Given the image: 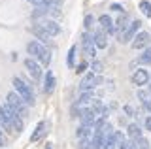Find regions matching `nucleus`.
I'll use <instances>...</instances> for the list:
<instances>
[{"mask_svg":"<svg viewBox=\"0 0 151 149\" xmlns=\"http://www.w3.org/2000/svg\"><path fill=\"white\" fill-rule=\"evenodd\" d=\"M127 23H129V17H127V15H121V17H119V21H117V27H115V29H113V30H115L117 34L121 36L123 32L127 30V27H129V25H127Z\"/></svg>","mask_w":151,"mask_h":149,"instance_id":"17","label":"nucleus"},{"mask_svg":"<svg viewBox=\"0 0 151 149\" xmlns=\"http://www.w3.org/2000/svg\"><path fill=\"white\" fill-rule=\"evenodd\" d=\"M96 130H94L93 134V140H91V147L89 149H102L104 145V127H94Z\"/></svg>","mask_w":151,"mask_h":149,"instance_id":"8","label":"nucleus"},{"mask_svg":"<svg viewBox=\"0 0 151 149\" xmlns=\"http://www.w3.org/2000/svg\"><path fill=\"white\" fill-rule=\"evenodd\" d=\"M45 149H53V145H51V143H47V145H45Z\"/></svg>","mask_w":151,"mask_h":149,"instance_id":"31","label":"nucleus"},{"mask_svg":"<svg viewBox=\"0 0 151 149\" xmlns=\"http://www.w3.org/2000/svg\"><path fill=\"white\" fill-rule=\"evenodd\" d=\"M140 10H142V13H144L145 17H151V4L149 2H140Z\"/></svg>","mask_w":151,"mask_h":149,"instance_id":"21","label":"nucleus"},{"mask_svg":"<svg viewBox=\"0 0 151 149\" xmlns=\"http://www.w3.org/2000/svg\"><path fill=\"white\" fill-rule=\"evenodd\" d=\"M100 83V77L96 76V74H93V72H89L87 76L81 80V83H79V89H81L83 92H87V91H91L94 85H98Z\"/></svg>","mask_w":151,"mask_h":149,"instance_id":"5","label":"nucleus"},{"mask_svg":"<svg viewBox=\"0 0 151 149\" xmlns=\"http://www.w3.org/2000/svg\"><path fill=\"white\" fill-rule=\"evenodd\" d=\"M129 138L132 140V142H136L138 138H142V130H140V127L138 125H129Z\"/></svg>","mask_w":151,"mask_h":149,"instance_id":"18","label":"nucleus"},{"mask_svg":"<svg viewBox=\"0 0 151 149\" xmlns=\"http://www.w3.org/2000/svg\"><path fill=\"white\" fill-rule=\"evenodd\" d=\"M91 25H93V15H87V17H85V27L89 29Z\"/></svg>","mask_w":151,"mask_h":149,"instance_id":"26","label":"nucleus"},{"mask_svg":"<svg viewBox=\"0 0 151 149\" xmlns=\"http://www.w3.org/2000/svg\"><path fill=\"white\" fill-rule=\"evenodd\" d=\"M45 132H47V130H45V123H40V125H38V127H36L34 134H32V136H30V142H38V140H40L42 136H44Z\"/></svg>","mask_w":151,"mask_h":149,"instance_id":"19","label":"nucleus"},{"mask_svg":"<svg viewBox=\"0 0 151 149\" xmlns=\"http://www.w3.org/2000/svg\"><path fill=\"white\" fill-rule=\"evenodd\" d=\"M27 49H28V53H30V59L34 57L36 60H40L42 64H45V66L51 62V55H49V51L45 49V45L38 44V42H30V44L27 45Z\"/></svg>","mask_w":151,"mask_h":149,"instance_id":"1","label":"nucleus"},{"mask_svg":"<svg viewBox=\"0 0 151 149\" xmlns=\"http://www.w3.org/2000/svg\"><path fill=\"white\" fill-rule=\"evenodd\" d=\"M140 98H142V102H144V108L151 113V100H147V95H145V92H140Z\"/></svg>","mask_w":151,"mask_h":149,"instance_id":"24","label":"nucleus"},{"mask_svg":"<svg viewBox=\"0 0 151 149\" xmlns=\"http://www.w3.org/2000/svg\"><path fill=\"white\" fill-rule=\"evenodd\" d=\"M74 59H76V45H72L68 51V66L74 68Z\"/></svg>","mask_w":151,"mask_h":149,"instance_id":"23","label":"nucleus"},{"mask_svg":"<svg viewBox=\"0 0 151 149\" xmlns=\"http://www.w3.org/2000/svg\"><path fill=\"white\" fill-rule=\"evenodd\" d=\"M40 29L44 30L47 36H57L60 32V27L57 25L55 21H51V19H42L40 21Z\"/></svg>","mask_w":151,"mask_h":149,"instance_id":"6","label":"nucleus"},{"mask_svg":"<svg viewBox=\"0 0 151 149\" xmlns=\"http://www.w3.org/2000/svg\"><path fill=\"white\" fill-rule=\"evenodd\" d=\"M145 128L151 132V115H149V117H145Z\"/></svg>","mask_w":151,"mask_h":149,"instance_id":"27","label":"nucleus"},{"mask_svg":"<svg viewBox=\"0 0 151 149\" xmlns=\"http://www.w3.org/2000/svg\"><path fill=\"white\" fill-rule=\"evenodd\" d=\"M85 68H87V64H85V62H81V64H79V66H78V70H76V72H78V74H81Z\"/></svg>","mask_w":151,"mask_h":149,"instance_id":"29","label":"nucleus"},{"mask_svg":"<svg viewBox=\"0 0 151 149\" xmlns=\"http://www.w3.org/2000/svg\"><path fill=\"white\" fill-rule=\"evenodd\" d=\"M136 62L138 64H151V47L144 51V55H140L138 59H136ZM136 62H132V66H134Z\"/></svg>","mask_w":151,"mask_h":149,"instance_id":"20","label":"nucleus"},{"mask_svg":"<svg viewBox=\"0 0 151 149\" xmlns=\"http://www.w3.org/2000/svg\"><path fill=\"white\" fill-rule=\"evenodd\" d=\"M60 13V10L59 8H36L34 11H32V17H34V19H38V17L40 15H53V17H57Z\"/></svg>","mask_w":151,"mask_h":149,"instance_id":"11","label":"nucleus"},{"mask_svg":"<svg viewBox=\"0 0 151 149\" xmlns=\"http://www.w3.org/2000/svg\"><path fill=\"white\" fill-rule=\"evenodd\" d=\"M147 44H149V34H147V32H140V34H136L134 42H132V47H134V49H142V47H145Z\"/></svg>","mask_w":151,"mask_h":149,"instance_id":"12","label":"nucleus"},{"mask_svg":"<svg viewBox=\"0 0 151 149\" xmlns=\"http://www.w3.org/2000/svg\"><path fill=\"white\" fill-rule=\"evenodd\" d=\"M32 4H36L38 8H59L63 0H34Z\"/></svg>","mask_w":151,"mask_h":149,"instance_id":"15","label":"nucleus"},{"mask_svg":"<svg viewBox=\"0 0 151 149\" xmlns=\"http://www.w3.org/2000/svg\"><path fill=\"white\" fill-rule=\"evenodd\" d=\"M94 45L100 49H106L108 47V40H106V34H104V30H96L94 32Z\"/></svg>","mask_w":151,"mask_h":149,"instance_id":"14","label":"nucleus"},{"mask_svg":"<svg viewBox=\"0 0 151 149\" xmlns=\"http://www.w3.org/2000/svg\"><path fill=\"white\" fill-rule=\"evenodd\" d=\"M30 2H34V0H30Z\"/></svg>","mask_w":151,"mask_h":149,"instance_id":"33","label":"nucleus"},{"mask_svg":"<svg viewBox=\"0 0 151 149\" xmlns=\"http://www.w3.org/2000/svg\"><path fill=\"white\" fill-rule=\"evenodd\" d=\"M8 108L13 111V113H17L19 117H25L27 115V108H25V104H23V100H21V96L15 95V92H9L8 95Z\"/></svg>","mask_w":151,"mask_h":149,"instance_id":"3","label":"nucleus"},{"mask_svg":"<svg viewBox=\"0 0 151 149\" xmlns=\"http://www.w3.org/2000/svg\"><path fill=\"white\" fill-rule=\"evenodd\" d=\"M147 81H149V74H147V70H136V72L132 74V83H134V85L142 87V85H145Z\"/></svg>","mask_w":151,"mask_h":149,"instance_id":"10","label":"nucleus"},{"mask_svg":"<svg viewBox=\"0 0 151 149\" xmlns=\"http://www.w3.org/2000/svg\"><path fill=\"white\" fill-rule=\"evenodd\" d=\"M132 143H134L138 149H149V143H147V140H145V138H138L136 142H132Z\"/></svg>","mask_w":151,"mask_h":149,"instance_id":"22","label":"nucleus"},{"mask_svg":"<svg viewBox=\"0 0 151 149\" xmlns=\"http://www.w3.org/2000/svg\"><path fill=\"white\" fill-rule=\"evenodd\" d=\"M13 87H15V91L21 95V100L25 102V104H30V106L34 104V92H32V89L21 80V77H15V80H13Z\"/></svg>","mask_w":151,"mask_h":149,"instance_id":"2","label":"nucleus"},{"mask_svg":"<svg viewBox=\"0 0 151 149\" xmlns=\"http://www.w3.org/2000/svg\"><path fill=\"white\" fill-rule=\"evenodd\" d=\"M91 72H93V74H96V76H98V74L102 72V62H98V60H94V62L91 64Z\"/></svg>","mask_w":151,"mask_h":149,"instance_id":"25","label":"nucleus"},{"mask_svg":"<svg viewBox=\"0 0 151 149\" xmlns=\"http://www.w3.org/2000/svg\"><path fill=\"white\" fill-rule=\"evenodd\" d=\"M140 27H142V23H140L138 19L132 21L130 25L127 27V30L119 36V42H121V44H129L130 40H134V38H136V34H138V30H140Z\"/></svg>","mask_w":151,"mask_h":149,"instance_id":"4","label":"nucleus"},{"mask_svg":"<svg viewBox=\"0 0 151 149\" xmlns=\"http://www.w3.org/2000/svg\"><path fill=\"white\" fill-rule=\"evenodd\" d=\"M100 27H102V30H106V32H113V25H111V17L110 15H100Z\"/></svg>","mask_w":151,"mask_h":149,"instance_id":"16","label":"nucleus"},{"mask_svg":"<svg viewBox=\"0 0 151 149\" xmlns=\"http://www.w3.org/2000/svg\"><path fill=\"white\" fill-rule=\"evenodd\" d=\"M81 45H83V53L87 55V57H91V59H93L94 55H96V53H94V40L87 34V32H85V34L81 36Z\"/></svg>","mask_w":151,"mask_h":149,"instance_id":"7","label":"nucleus"},{"mask_svg":"<svg viewBox=\"0 0 151 149\" xmlns=\"http://www.w3.org/2000/svg\"><path fill=\"white\" fill-rule=\"evenodd\" d=\"M55 89V76L51 70H47L45 72V83H44V92H47V95H51Z\"/></svg>","mask_w":151,"mask_h":149,"instance_id":"13","label":"nucleus"},{"mask_svg":"<svg viewBox=\"0 0 151 149\" xmlns=\"http://www.w3.org/2000/svg\"><path fill=\"white\" fill-rule=\"evenodd\" d=\"M0 145H2V136H0Z\"/></svg>","mask_w":151,"mask_h":149,"instance_id":"32","label":"nucleus"},{"mask_svg":"<svg viewBox=\"0 0 151 149\" xmlns=\"http://www.w3.org/2000/svg\"><path fill=\"white\" fill-rule=\"evenodd\" d=\"M129 149H138V147H136L134 143H130V145H129Z\"/></svg>","mask_w":151,"mask_h":149,"instance_id":"30","label":"nucleus"},{"mask_svg":"<svg viewBox=\"0 0 151 149\" xmlns=\"http://www.w3.org/2000/svg\"><path fill=\"white\" fill-rule=\"evenodd\" d=\"M111 10L113 11H123V6H119V4H111Z\"/></svg>","mask_w":151,"mask_h":149,"instance_id":"28","label":"nucleus"},{"mask_svg":"<svg viewBox=\"0 0 151 149\" xmlns=\"http://www.w3.org/2000/svg\"><path fill=\"white\" fill-rule=\"evenodd\" d=\"M25 66H27L28 74H30V76L34 77V80H40V77H42V68H40V64H38L34 59L28 57V59L25 60Z\"/></svg>","mask_w":151,"mask_h":149,"instance_id":"9","label":"nucleus"}]
</instances>
